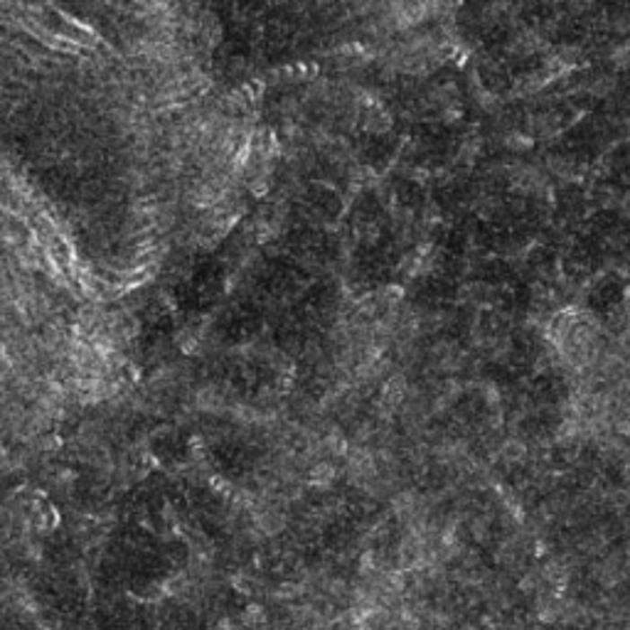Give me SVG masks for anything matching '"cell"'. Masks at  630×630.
Here are the masks:
<instances>
[{
	"instance_id": "1",
	"label": "cell",
	"mask_w": 630,
	"mask_h": 630,
	"mask_svg": "<svg viewBox=\"0 0 630 630\" xmlns=\"http://www.w3.org/2000/svg\"><path fill=\"white\" fill-rule=\"evenodd\" d=\"M407 397V380L404 377H392L382 392V401L387 409H397L401 401Z\"/></svg>"
}]
</instances>
